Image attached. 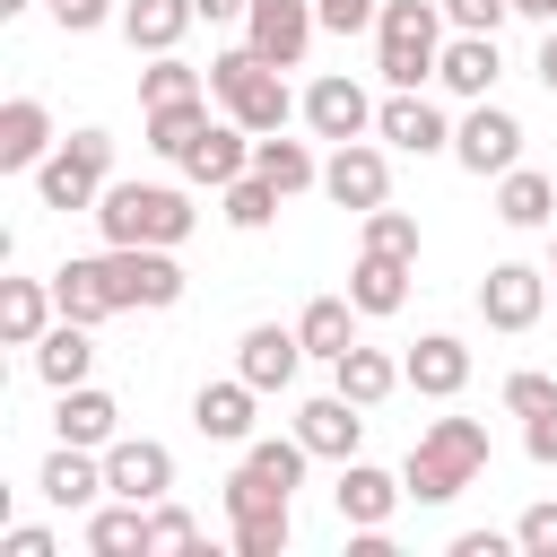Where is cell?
Listing matches in <instances>:
<instances>
[{"mask_svg": "<svg viewBox=\"0 0 557 557\" xmlns=\"http://www.w3.org/2000/svg\"><path fill=\"white\" fill-rule=\"evenodd\" d=\"M479 470H487V426H479V418H435V426L409 444L400 487H409L418 505H453Z\"/></svg>", "mask_w": 557, "mask_h": 557, "instance_id": "6da1fadb", "label": "cell"}, {"mask_svg": "<svg viewBox=\"0 0 557 557\" xmlns=\"http://www.w3.org/2000/svg\"><path fill=\"white\" fill-rule=\"evenodd\" d=\"M209 96H218L252 139H270V131H287V113H305V104L287 96V70H278V61H261L252 44H235V52H218V61H209Z\"/></svg>", "mask_w": 557, "mask_h": 557, "instance_id": "7a4b0ae2", "label": "cell"}, {"mask_svg": "<svg viewBox=\"0 0 557 557\" xmlns=\"http://www.w3.org/2000/svg\"><path fill=\"white\" fill-rule=\"evenodd\" d=\"M87 218L104 226V244H183L200 226L191 191H174V183H104V200Z\"/></svg>", "mask_w": 557, "mask_h": 557, "instance_id": "3957f363", "label": "cell"}, {"mask_svg": "<svg viewBox=\"0 0 557 557\" xmlns=\"http://www.w3.org/2000/svg\"><path fill=\"white\" fill-rule=\"evenodd\" d=\"M444 0H383V17H374V70H383V87H426L435 78V61H444Z\"/></svg>", "mask_w": 557, "mask_h": 557, "instance_id": "277c9868", "label": "cell"}, {"mask_svg": "<svg viewBox=\"0 0 557 557\" xmlns=\"http://www.w3.org/2000/svg\"><path fill=\"white\" fill-rule=\"evenodd\" d=\"M113 183V131H70L44 165H35V200L44 209H96Z\"/></svg>", "mask_w": 557, "mask_h": 557, "instance_id": "5b68a950", "label": "cell"}, {"mask_svg": "<svg viewBox=\"0 0 557 557\" xmlns=\"http://www.w3.org/2000/svg\"><path fill=\"white\" fill-rule=\"evenodd\" d=\"M104 270H113V305L131 313H165V305H183V261H174V244H104Z\"/></svg>", "mask_w": 557, "mask_h": 557, "instance_id": "8992f818", "label": "cell"}, {"mask_svg": "<svg viewBox=\"0 0 557 557\" xmlns=\"http://www.w3.org/2000/svg\"><path fill=\"white\" fill-rule=\"evenodd\" d=\"M548 270H531V261H496L487 278H479V322L487 331H505V339H522L540 313H548Z\"/></svg>", "mask_w": 557, "mask_h": 557, "instance_id": "52a82bcc", "label": "cell"}, {"mask_svg": "<svg viewBox=\"0 0 557 557\" xmlns=\"http://www.w3.org/2000/svg\"><path fill=\"white\" fill-rule=\"evenodd\" d=\"M313 35H322L313 0H252V9H244V44H252L261 61H278V70H305Z\"/></svg>", "mask_w": 557, "mask_h": 557, "instance_id": "ba28073f", "label": "cell"}, {"mask_svg": "<svg viewBox=\"0 0 557 557\" xmlns=\"http://www.w3.org/2000/svg\"><path fill=\"white\" fill-rule=\"evenodd\" d=\"M322 191H331L339 209H357V218H366V209H383V200H392V157H383L374 139H339V148L322 157Z\"/></svg>", "mask_w": 557, "mask_h": 557, "instance_id": "9c48e42d", "label": "cell"}, {"mask_svg": "<svg viewBox=\"0 0 557 557\" xmlns=\"http://www.w3.org/2000/svg\"><path fill=\"white\" fill-rule=\"evenodd\" d=\"M453 157H461V165H470V174L487 183V174L522 165V122H513L505 104H487V96H479V104L461 113V131H453Z\"/></svg>", "mask_w": 557, "mask_h": 557, "instance_id": "30bf717a", "label": "cell"}, {"mask_svg": "<svg viewBox=\"0 0 557 557\" xmlns=\"http://www.w3.org/2000/svg\"><path fill=\"white\" fill-rule=\"evenodd\" d=\"M104 487L131 496V505H165V487H174V453H165L157 435H113V444H104Z\"/></svg>", "mask_w": 557, "mask_h": 557, "instance_id": "8fae6325", "label": "cell"}, {"mask_svg": "<svg viewBox=\"0 0 557 557\" xmlns=\"http://www.w3.org/2000/svg\"><path fill=\"white\" fill-rule=\"evenodd\" d=\"M374 139L400 148V157H435V148H453V122H444L418 87H392V96L374 104Z\"/></svg>", "mask_w": 557, "mask_h": 557, "instance_id": "7c38bea8", "label": "cell"}, {"mask_svg": "<svg viewBox=\"0 0 557 557\" xmlns=\"http://www.w3.org/2000/svg\"><path fill=\"white\" fill-rule=\"evenodd\" d=\"M305 122H313V139H331V148H339V139H366V131H374V96H366L348 70H331V78L305 87Z\"/></svg>", "mask_w": 557, "mask_h": 557, "instance_id": "4fadbf2b", "label": "cell"}, {"mask_svg": "<svg viewBox=\"0 0 557 557\" xmlns=\"http://www.w3.org/2000/svg\"><path fill=\"white\" fill-rule=\"evenodd\" d=\"M35 487H44V505H61V513H96L113 487H104V453H87V444H52V461L35 470Z\"/></svg>", "mask_w": 557, "mask_h": 557, "instance_id": "5bb4252c", "label": "cell"}, {"mask_svg": "<svg viewBox=\"0 0 557 557\" xmlns=\"http://www.w3.org/2000/svg\"><path fill=\"white\" fill-rule=\"evenodd\" d=\"M52 148H61L52 104H44V96H9V104H0V174H35Z\"/></svg>", "mask_w": 557, "mask_h": 557, "instance_id": "9a60e30c", "label": "cell"}, {"mask_svg": "<svg viewBox=\"0 0 557 557\" xmlns=\"http://www.w3.org/2000/svg\"><path fill=\"white\" fill-rule=\"evenodd\" d=\"M296 435H305L313 461H357V444H366V409H357L348 392H322V400L296 409Z\"/></svg>", "mask_w": 557, "mask_h": 557, "instance_id": "2e32d148", "label": "cell"}, {"mask_svg": "<svg viewBox=\"0 0 557 557\" xmlns=\"http://www.w3.org/2000/svg\"><path fill=\"white\" fill-rule=\"evenodd\" d=\"M400 479L392 470H374V461H339V487H331V505H339V522L348 531H383L392 513H400Z\"/></svg>", "mask_w": 557, "mask_h": 557, "instance_id": "e0dca14e", "label": "cell"}, {"mask_svg": "<svg viewBox=\"0 0 557 557\" xmlns=\"http://www.w3.org/2000/svg\"><path fill=\"white\" fill-rule=\"evenodd\" d=\"M174 165H183L191 183H209V191H226L235 174H252V131H244V122L226 113V122H209V131H200V139H191V148H183Z\"/></svg>", "mask_w": 557, "mask_h": 557, "instance_id": "ac0fdd59", "label": "cell"}, {"mask_svg": "<svg viewBox=\"0 0 557 557\" xmlns=\"http://www.w3.org/2000/svg\"><path fill=\"white\" fill-rule=\"evenodd\" d=\"M296 366H305V339H296V331H278V322H252V331L235 339V374H244L252 392H287V383H296Z\"/></svg>", "mask_w": 557, "mask_h": 557, "instance_id": "d6986e66", "label": "cell"}, {"mask_svg": "<svg viewBox=\"0 0 557 557\" xmlns=\"http://www.w3.org/2000/svg\"><path fill=\"white\" fill-rule=\"evenodd\" d=\"M52 435H61V444L104 453V444L122 435V400H113V392H96V383H70V392H52Z\"/></svg>", "mask_w": 557, "mask_h": 557, "instance_id": "ffe728a7", "label": "cell"}, {"mask_svg": "<svg viewBox=\"0 0 557 557\" xmlns=\"http://www.w3.org/2000/svg\"><path fill=\"white\" fill-rule=\"evenodd\" d=\"M400 374H409L418 400H461V383H470V348H461L453 331H426V339L400 357Z\"/></svg>", "mask_w": 557, "mask_h": 557, "instance_id": "44dd1931", "label": "cell"}, {"mask_svg": "<svg viewBox=\"0 0 557 557\" xmlns=\"http://www.w3.org/2000/svg\"><path fill=\"white\" fill-rule=\"evenodd\" d=\"M435 78H444V96H470V104H479V96L505 78V52H496V35H461V26H453V35H444V61H435Z\"/></svg>", "mask_w": 557, "mask_h": 557, "instance_id": "7402d4cb", "label": "cell"}, {"mask_svg": "<svg viewBox=\"0 0 557 557\" xmlns=\"http://www.w3.org/2000/svg\"><path fill=\"white\" fill-rule=\"evenodd\" d=\"M252 400H261V392H252L244 374L200 383V392H191V426H200L209 444H252Z\"/></svg>", "mask_w": 557, "mask_h": 557, "instance_id": "603a6c76", "label": "cell"}, {"mask_svg": "<svg viewBox=\"0 0 557 557\" xmlns=\"http://www.w3.org/2000/svg\"><path fill=\"white\" fill-rule=\"evenodd\" d=\"M52 305H61L70 322H87V331L113 322L122 305H113V270H104V252H96V261H61V270H52Z\"/></svg>", "mask_w": 557, "mask_h": 557, "instance_id": "cb8c5ba5", "label": "cell"}, {"mask_svg": "<svg viewBox=\"0 0 557 557\" xmlns=\"http://www.w3.org/2000/svg\"><path fill=\"white\" fill-rule=\"evenodd\" d=\"M409 270H418V261H400V252H357V270H348V305L374 313V322L400 313V305H409Z\"/></svg>", "mask_w": 557, "mask_h": 557, "instance_id": "d4e9b609", "label": "cell"}, {"mask_svg": "<svg viewBox=\"0 0 557 557\" xmlns=\"http://www.w3.org/2000/svg\"><path fill=\"white\" fill-rule=\"evenodd\" d=\"M52 322H61L52 278H0V339H9V348H35Z\"/></svg>", "mask_w": 557, "mask_h": 557, "instance_id": "484cf974", "label": "cell"}, {"mask_svg": "<svg viewBox=\"0 0 557 557\" xmlns=\"http://www.w3.org/2000/svg\"><path fill=\"white\" fill-rule=\"evenodd\" d=\"M191 26H200L191 0H122V44L131 52H174Z\"/></svg>", "mask_w": 557, "mask_h": 557, "instance_id": "4316f807", "label": "cell"}, {"mask_svg": "<svg viewBox=\"0 0 557 557\" xmlns=\"http://www.w3.org/2000/svg\"><path fill=\"white\" fill-rule=\"evenodd\" d=\"M87 366H96V331L61 313V322H52L44 339H35V374H44L52 392H70V383H87Z\"/></svg>", "mask_w": 557, "mask_h": 557, "instance_id": "83f0119b", "label": "cell"}, {"mask_svg": "<svg viewBox=\"0 0 557 557\" xmlns=\"http://www.w3.org/2000/svg\"><path fill=\"white\" fill-rule=\"evenodd\" d=\"M400 383H409V374H400V357H383V348H366V339H357V348L331 366V392H348L357 409H383Z\"/></svg>", "mask_w": 557, "mask_h": 557, "instance_id": "f1b7e54d", "label": "cell"}, {"mask_svg": "<svg viewBox=\"0 0 557 557\" xmlns=\"http://www.w3.org/2000/svg\"><path fill=\"white\" fill-rule=\"evenodd\" d=\"M496 218L522 226V235L548 226V218H557V174H540V165H505V174H496Z\"/></svg>", "mask_w": 557, "mask_h": 557, "instance_id": "f546056e", "label": "cell"}, {"mask_svg": "<svg viewBox=\"0 0 557 557\" xmlns=\"http://www.w3.org/2000/svg\"><path fill=\"white\" fill-rule=\"evenodd\" d=\"M296 339H305V357L339 366V357L357 348V305H348V296H313V305L296 313Z\"/></svg>", "mask_w": 557, "mask_h": 557, "instance_id": "4dcf8cb0", "label": "cell"}, {"mask_svg": "<svg viewBox=\"0 0 557 557\" xmlns=\"http://www.w3.org/2000/svg\"><path fill=\"white\" fill-rule=\"evenodd\" d=\"M252 174H270L287 200L296 191H322V157L305 148V139H287V131H270V139H252Z\"/></svg>", "mask_w": 557, "mask_h": 557, "instance_id": "1f68e13d", "label": "cell"}, {"mask_svg": "<svg viewBox=\"0 0 557 557\" xmlns=\"http://www.w3.org/2000/svg\"><path fill=\"white\" fill-rule=\"evenodd\" d=\"M87 557H148V505L113 496L87 513Z\"/></svg>", "mask_w": 557, "mask_h": 557, "instance_id": "d6a6232c", "label": "cell"}, {"mask_svg": "<svg viewBox=\"0 0 557 557\" xmlns=\"http://www.w3.org/2000/svg\"><path fill=\"white\" fill-rule=\"evenodd\" d=\"M235 522H287V487L261 479L252 461H235V479H226V531Z\"/></svg>", "mask_w": 557, "mask_h": 557, "instance_id": "836d02e7", "label": "cell"}, {"mask_svg": "<svg viewBox=\"0 0 557 557\" xmlns=\"http://www.w3.org/2000/svg\"><path fill=\"white\" fill-rule=\"evenodd\" d=\"M200 131H209V96H183V104H148V148H157V157H183Z\"/></svg>", "mask_w": 557, "mask_h": 557, "instance_id": "e575fe53", "label": "cell"}, {"mask_svg": "<svg viewBox=\"0 0 557 557\" xmlns=\"http://www.w3.org/2000/svg\"><path fill=\"white\" fill-rule=\"evenodd\" d=\"M218 200H226V226H244V235H261V226L278 218V200H287V191H278L270 174H235V183H226Z\"/></svg>", "mask_w": 557, "mask_h": 557, "instance_id": "d590c367", "label": "cell"}, {"mask_svg": "<svg viewBox=\"0 0 557 557\" xmlns=\"http://www.w3.org/2000/svg\"><path fill=\"white\" fill-rule=\"evenodd\" d=\"M183 96H209V78L183 70L174 52H148V70H139V104H183Z\"/></svg>", "mask_w": 557, "mask_h": 557, "instance_id": "8d00e7d4", "label": "cell"}, {"mask_svg": "<svg viewBox=\"0 0 557 557\" xmlns=\"http://www.w3.org/2000/svg\"><path fill=\"white\" fill-rule=\"evenodd\" d=\"M366 252H400V261H418V218L409 209H366Z\"/></svg>", "mask_w": 557, "mask_h": 557, "instance_id": "74e56055", "label": "cell"}, {"mask_svg": "<svg viewBox=\"0 0 557 557\" xmlns=\"http://www.w3.org/2000/svg\"><path fill=\"white\" fill-rule=\"evenodd\" d=\"M165 548H200V522L183 505H148V557H165Z\"/></svg>", "mask_w": 557, "mask_h": 557, "instance_id": "f35d334b", "label": "cell"}, {"mask_svg": "<svg viewBox=\"0 0 557 557\" xmlns=\"http://www.w3.org/2000/svg\"><path fill=\"white\" fill-rule=\"evenodd\" d=\"M505 409H513V418H531V409H557V374H540V366L505 374Z\"/></svg>", "mask_w": 557, "mask_h": 557, "instance_id": "ab89813d", "label": "cell"}, {"mask_svg": "<svg viewBox=\"0 0 557 557\" xmlns=\"http://www.w3.org/2000/svg\"><path fill=\"white\" fill-rule=\"evenodd\" d=\"M513 548H522V557H557V496H540V505L513 522Z\"/></svg>", "mask_w": 557, "mask_h": 557, "instance_id": "60d3db41", "label": "cell"}, {"mask_svg": "<svg viewBox=\"0 0 557 557\" xmlns=\"http://www.w3.org/2000/svg\"><path fill=\"white\" fill-rule=\"evenodd\" d=\"M287 540H296V513L287 522H235V557H287Z\"/></svg>", "mask_w": 557, "mask_h": 557, "instance_id": "b9f144b4", "label": "cell"}, {"mask_svg": "<svg viewBox=\"0 0 557 557\" xmlns=\"http://www.w3.org/2000/svg\"><path fill=\"white\" fill-rule=\"evenodd\" d=\"M313 17H322V35H366L383 17V0H313Z\"/></svg>", "mask_w": 557, "mask_h": 557, "instance_id": "7bdbcfd3", "label": "cell"}, {"mask_svg": "<svg viewBox=\"0 0 557 557\" xmlns=\"http://www.w3.org/2000/svg\"><path fill=\"white\" fill-rule=\"evenodd\" d=\"M444 17H453L461 35H496V26L513 17V0H444Z\"/></svg>", "mask_w": 557, "mask_h": 557, "instance_id": "ee69618b", "label": "cell"}, {"mask_svg": "<svg viewBox=\"0 0 557 557\" xmlns=\"http://www.w3.org/2000/svg\"><path fill=\"white\" fill-rule=\"evenodd\" d=\"M0 557H61V540H52L44 522H9V531H0Z\"/></svg>", "mask_w": 557, "mask_h": 557, "instance_id": "f6af8a7d", "label": "cell"}, {"mask_svg": "<svg viewBox=\"0 0 557 557\" xmlns=\"http://www.w3.org/2000/svg\"><path fill=\"white\" fill-rule=\"evenodd\" d=\"M522 453H531L540 470H557V409H531V418H522Z\"/></svg>", "mask_w": 557, "mask_h": 557, "instance_id": "bcb514c9", "label": "cell"}, {"mask_svg": "<svg viewBox=\"0 0 557 557\" xmlns=\"http://www.w3.org/2000/svg\"><path fill=\"white\" fill-rule=\"evenodd\" d=\"M52 17H61V35H96L104 17H122L113 0H52Z\"/></svg>", "mask_w": 557, "mask_h": 557, "instance_id": "7dc6e473", "label": "cell"}, {"mask_svg": "<svg viewBox=\"0 0 557 557\" xmlns=\"http://www.w3.org/2000/svg\"><path fill=\"white\" fill-rule=\"evenodd\" d=\"M505 548H513V540H496V531H461V540H453V557H505Z\"/></svg>", "mask_w": 557, "mask_h": 557, "instance_id": "c3c4849f", "label": "cell"}, {"mask_svg": "<svg viewBox=\"0 0 557 557\" xmlns=\"http://www.w3.org/2000/svg\"><path fill=\"white\" fill-rule=\"evenodd\" d=\"M531 78H540V87H548V96H557V26H548V35H540V52H531Z\"/></svg>", "mask_w": 557, "mask_h": 557, "instance_id": "681fc988", "label": "cell"}, {"mask_svg": "<svg viewBox=\"0 0 557 557\" xmlns=\"http://www.w3.org/2000/svg\"><path fill=\"white\" fill-rule=\"evenodd\" d=\"M191 9H200V17H209V26H235V17H244V9H252V0H191Z\"/></svg>", "mask_w": 557, "mask_h": 557, "instance_id": "f907efd6", "label": "cell"}, {"mask_svg": "<svg viewBox=\"0 0 557 557\" xmlns=\"http://www.w3.org/2000/svg\"><path fill=\"white\" fill-rule=\"evenodd\" d=\"M513 17H540V26H557V0H513Z\"/></svg>", "mask_w": 557, "mask_h": 557, "instance_id": "816d5d0a", "label": "cell"}, {"mask_svg": "<svg viewBox=\"0 0 557 557\" xmlns=\"http://www.w3.org/2000/svg\"><path fill=\"white\" fill-rule=\"evenodd\" d=\"M548 287H557V244H548Z\"/></svg>", "mask_w": 557, "mask_h": 557, "instance_id": "f5cc1de1", "label": "cell"}]
</instances>
